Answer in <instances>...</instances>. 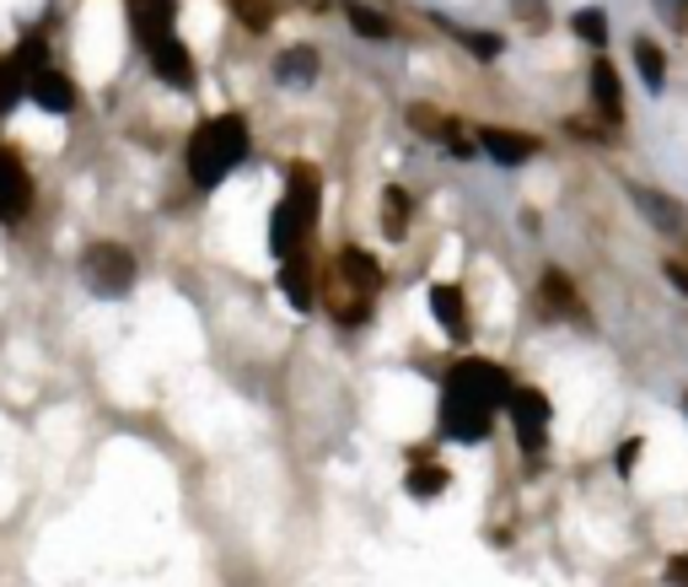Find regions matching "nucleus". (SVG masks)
Wrapping results in <instances>:
<instances>
[{
    "instance_id": "423d86ee",
    "label": "nucleus",
    "mask_w": 688,
    "mask_h": 587,
    "mask_svg": "<svg viewBox=\"0 0 688 587\" xmlns=\"http://www.w3.org/2000/svg\"><path fill=\"white\" fill-rule=\"evenodd\" d=\"M586 103H592V125L603 129L607 140L624 135L629 103H624V76H618V65H613L607 54H597V60L586 65Z\"/></svg>"
},
{
    "instance_id": "6ab92c4d",
    "label": "nucleus",
    "mask_w": 688,
    "mask_h": 587,
    "mask_svg": "<svg viewBox=\"0 0 688 587\" xmlns=\"http://www.w3.org/2000/svg\"><path fill=\"white\" fill-rule=\"evenodd\" d=\"M28 200H33L28 168L17 163V151H0V221H17V216H28Z\"/></svg>"
},
{
    "instance_id": "9d476101",
    "label": "nucleus",
    "mask_w": 688,
    "mask_h": 587,
    "mask_svg": "<svg viewBox=\"0 0 688 587\" xmlns=\"http://www.w3.org/2000/svg\"><path fill=\"white\" fill-rule=\"evenodd\" d=\"M285 206L296 210V221L301 227H313L318 232V221H324V172L318 163H307V157H290L285 163Z\"/></svg>"
},
{
    "instance_id": "f257e3e1",
    "label": "nucleus",
    "mask_w": 688,
    "mask_h": 587,
    "mask_svg": "<svg viewBox=\"0 0 688 587\" xmlns=\"http://www.w3.org/2000/svg\"><path fill=\"white\" fill-rule=\"evenodd\" d=\"M382 292H388V264H382L371 249H361V243H339V249L328 253L318 307H328L334 329H345V335L366 329V324L377 318Z\"/></svg>"
},
{
    "instance_id": "20e7f679",
    "label": "nucleus",
    "mask_w": 688,
    "mask_h": 587,
    "mask_svg": "<svg viewBox=\"0 0 688 587\" xmlns=\"http://www.w3.org/2000/svg\"><path fill=\"white\" fill-rule=\"evenodd\" d=\"M436 388H446V394H463V399H479V405H489V410H500V416H506V399H511V388H517V373H511V367H500L495 356H457V361L442 373Z\"/></svg>"
},
{
    "instance_id": "2f4dec72",
    "label": "nucleus",
    "mask_w": 688,
    "mask_h": 587,
    "mask_svg": "<svg viewBox=\"0 0 688 587\" xmlns=\"http://www.w3.org/2000/svg\"><path fill=\"white\" fill-rule=\"evenodd\" d=\"M656 11L673 33H688V0H656Z\"/></svg>"
},
{
    "instance_id": "ddd939ff",
    "label": "nucleus",
    "mask_w": 688,
    "mask_h": 587,
    "mask_svg": "<svg viewBox=\"0 0 688 587\" xmlns=\"http://www.w3.org/2000/svg\"><path fill=\"white\" fill-rule=\"evenodd\" d=\"M281 296L290 313H313L318 307V296H324V264L313 259V253H296V259H285L281 264Z\"/></svg>"
},
{
    "instance_id": "4be33fe9",
    "label": "nucleus",
    "mask_w": 688,
    "mask_h": 587,
    "mask_svg": "<svg viewBox=\"0 0 688 587\" xmlns=\"http://www.w3.org/2000/svg\"><path fill=\"white\" fill-rule=\"evenodd\" d=\"M28 92H33V103L49 108V114H71V108H76V86H71L65 71H39Z\"/></svg>"
},
{
    "instance_id": "72a5a7b5",
    "label": "nucleus",
    "mask_w": 688,
    "mask_h": 587,
    "mask_svg": "<svg viewBox=\"0 0 688 587\" xmlns=\"http://www.w3.org/2000/svg\"><path fill=\"white\" fill-rule=\"evenodd\" d=\"M684 416H688V394H684Z\"/></svg>"
},
{
    "instance_id": "c85d7f7f",
    "label": "nucleus",
    "mask_w": 688,
    "mask_h": 587,
    "mask_svg": "<svg viewBox=\"0 0 688 587\" xmlns=\"http://www.w3.org/2000/svg\"><path fill=\"white\" fill-rule=\"evenodd\" d=\"M641 453H646V437L635 431V437H624L618 442V453H613V474L618 480H635V463H641Z\"/></svg>"
},
{
    "instance_id": "cd10ccee",
    "label": "nucleus",
    "mask_w": 688,
    "mask_h": 587,
    "mask_svg": "<svg viewBox=\"0 0 688 587\" xmlns=\"http://www.w3.org/2000/svg\"><path fill=\"white\" fill-rule=\"evenodd\" d=\"M232 11H237V22L247 33H264L275 22V0H232Z\"/></svg>"
},
{
    "instance_id": "7ed1b4c3",
    "label": "nucleus",
    "mask_w": 688,
    "mask_h": 587,
    "mask_svg": "<svg viewBox=\"0 0 688 587\" xmlns=\"http://www.w3.org/2000/svg\"><path fill=\"white\" fill-rule=\"evenodd\" d=\"M500 420H506V431L517 437V448H522L527 459H543V453H549V437H554V399H549L538 382L517 378Z\"/></svg>"
},
{
    "instance_id": "412c9836",
    "label": "nucleus",
    "mask_w": 688,
    "mask_h": 587,
    "mask_svg": "<svg viewBox=\"0 0 688 587\" xmlns=\"http://www.w3.org/2000/svg\"><path fill=\"white\" fill-rule=\"evenodd\" d=\"M345 22H350V28H356V39H366V43H393V39H399L393 17H388V11H377V6H366V0H345Z\"/></svg>"
},
{
    "instance_id": "f3484780",
    "label": "nucleus",
    "mask_w": 688,
    "mask_h": 587,
    "mask_svg": "<svg viewBox=\"0 0 688 587\" xmlns=\"http://www.w3.org/2000/svg\"><path fill=\"white\" fill-rule=\"evenodd\" d=\"M377 227H382L388 243H404L409 232H414V195H409L404 184H382V195H377Z\"/></svg>"
},
{
    "instance_id": "7c9ffc66",
    "label": "nucleus",
    "mask_w": 688,
    "mask_h": 587,
    "mask_svg": "<svg viewBox=\"0 0 688 587\" xmlns=\"http://www.w3.org/2000/svg\"><path fill=\"white\" fill-rule=\"evenodd\" d=\"M511 11L527 28H549V0H511Z\"/></svg>"
},
{
    "instance_id": "4468645a",
    "label": "nucleus",
    "mask_w": 688,
    "mask_h": 587,
    "mask_svg": "<svg viewBox=\"0 0 688 587\" xmlns=\"http://www.w3.org/2000/svg\"><path fill=\"white\" fill-rule=\"evenodd\" d=\"M446 491H452V469H446L431 448H414L404 463V496L420 506H431V502H442Z\"/></svg>"
},
{
    "instance_id": "473e14b6",
    "label": "nucleus",
    "mask_w": 688,
    "mask_h": 587,
    "mask_svg": "<svg viewBox=\"0 0 688 587\" xmlns=\"http://www.w3.org/2000/svg\"><path fill=\"white\" fill-rule=\"evenodd\" d=\"M667 583H673V587H688V549L667 560Z\"/></svg>"
},
{
    "instance_id": "aec40b11",
    "label": "nucleus",
    "mask_w": 688,
    "mask_h": 587,
    "mask_svg": "<svg viewBox=\"0 0 688 587\" xmlns=\"http://www.w3.org/2000/svg\"><path fill=\"white\" fill-rule=\"evenodd\" d=\"M629 60H635V76H641V86H646L650 97H661L667 92V49L656 39H646V33H635V43H629Z\"/></svg>"
},
{
    "instance_id": "f03ea898",
    "label": "nucleus",
    "mask_w": 688,
    "mask_h": 587,
    "mask_svg": "<svg viewBox=\"0 0 688 587\" xmlns=\"http://www.w3.org/2000/svg\"><path fill=\"white\" fill-rule=\"evenodd\" d=\"M247 157H253V129H247L243 114H210V119H200L194 135H189V151H183L189 184L200 195H215Z\"/></svg>"
},
{
    "instance_id": "bb28decb",
    "label": "nucleus",
    "mask_w": 688,
    "mask_h": 587,
    "mask_svg": "<svg viewBox=\"0 0 688 587\" xmlns=\"http://www.w3.org/2000/svg\"><path fill=\"white\" fill-rule=\"evenodd\" d=\"M446 28H452V22H446ZM452 39L463 43L474 60H500V54H506V39H500V33H485V28H452Z\"/></svg>"
},
{
    "instance_id": "a211bd4d",
    "label": "nucleus",
    "mask_w": 688,
    "mask_h": 587,
    "mask_svg": "<svg viewBox=\"0 0 688 587\" xmlns=\"http://www.w3.org/2000/svg\"><path fill=\"white\" fill-rule=\"evenodd\" d=\"M124 11H129V28H135L140 49L167 39L172 22H178V0H124Z\"/></svg>"
},
{
    "instance_id": "5701e85b",
    "label": "nucleus",
    "mask_w": 688,
    "mask_h": 587,
    "mask_svg": "<svg viewBox=\"0 0 688 587\" xmlns=\"http://www.w3.org/2000/svg\"><path fill=\"white\" fill-rule=\"evenodd\" d=\"M570 39L603 54L607 49V11L603 6H575V11H570Z\"/></svg>"
},
{
    "instance_id": "0eeeda50",
    "label": "nucleus",
    "mask_w": 688,
    "mask_h": 587,
    "mask_svg": "<svg viewBox=\"0 0 688 587\" xmlns=\"http://www.w3.org/2000/svg\"><path fill=\"white\" fill-rule=\"evenodd\" d=\"M135 253L124 249V243H92V249L82 253V281L92 296H129V286H135Z\"/></svg>"
},
{
    "instance_id": "a878e982",
    "label": "nucleus",
    "mask_w": 688,
    "mask_h": 587,
    "mask_svg": "<svg viewBox=\"0 0 688 587\" xmlns=\"http://www.w3.org/2000/svg\"><path fill=\"white\" fill-rule=\"evenodd\" d=\"M442 151L446 157H457V163H474V157H479V135H474V125L452 114V125H446V135H442Z\"/></svg>"
},
{
    "instance_id": "2eb2a0df",
    "label": "nucleus",
    "mask_w": 688,
    "mask_h": 587,
    "mask_svg": "<svg viewBox=\"0 0 688 587\" xmlns=\"http://www.w3.org/2000/svg\"><path fill=\"white\" fill-rule=\"evenodd\" d=\"M146 60H151V71H157V82H167L172 92H194V54H189V43L178 39V33H167V39L146 43Z\"/></svg>"
},
{
    "instance_id": "39448f33",
    "label": "nucleus",
    "mask_w": 688,
    "mask_h": 587,
    "mask_svg": "<svg viewBox=\"0 0 688 587\" xmlns=\"http://www.w3.org/2000/svg\"><path fill=\"white\" fill-rule=\"evenodd\" d=\"M495 431H500V410L436 388V437L442 442H452V448H485Z\"/></svg>"
},
{
    "instance_id": "6e6552de",
    "label": "nucleus",
    "mask_w": 688,
    "mask_h": 587,
    "mask_svg": "<svg viewBox=\"0 0 688 587\" xmlns=\"http://www.w3.org/2000/svg\"><path fill=\"white\" fill-rule=\"evenodd\" d=\"M629 206H635V216L646 221L650 232H661L667 243H684L688 238V206L678 195H667V189H656V184H629Z\"/></svg>"
},
{
    "instance_id": "9b49d317",
    "label": "nucleus",
    "mask_w": 688,
    "mask_h": 587,
    "mask_svg": "<svg viewBox=\"0 0 688 587\" xmlns=\"http://www.w3.org/2000/svg\"><path fill=\"white\" fill-rule=\"evenodd\" d=\"M425 313L436 318V329H442L452 345H468L474 318H468V292H463L457 281H431V286H425Z\"/></svg>"
},
{
    "instance_id": "393cba45",
    "label": "nucleus",
    "mask_w": 688,
    "mask_h": 587,
    "mask_svg": "<svg viewBox=\"0 0 688 587\" xmlns=\"http://www.w3.org/2000/svg\"><path fill=\"white\" fill-rule=\"evenodd\" d=\"M28 86H33V82H28V71H22L11 54H0V119L22 103V92H28Z\"/></svg>"
},
{
    "instance_id": "b1692460",
    "label": "nucleus",
    "mask_w": 688,
    "mask_h": 587,
    "mask_svg": "<svg viewBox=\"0 0 688 587\" xmlns=\"http://www.w3.org/2000/svg\"><path fill=\"white\" fill-rule=\"evenodd\" d=\"M404 119H409V129H414L420 140H436V146H442L446 125H452V114H442L436 103H409V108H404Z\"/></svg>"
},
{
    "instance_id": "f8f14e48",
    "label": "nucleus",
    "mask_w": 688,
    "mask_h": 587,
    "mask_svg": "<svg viewBox=\"0 0 688 587\" xmlns=\"http://www.w3.org/2000/svg\"><path fill=\"white\" fill-rule=\"evenodd\" d=\"M538 296H543V307L560 318V324H592V307H586V296L575 286V275L560 270V264H543V275H538Z\"/></svg>"
},
{
    "instance_id": "c756f323",
    "label": "nucleus",
    "mask_w": 688,
    "mask_h": 587,
    "mask_svg": "<svg viewBox=\"0 0 688 587\" xmlns=\"http://www.w3.org/2000/svg\"><path fill=\"white\" fill-rule=\"evenodd\" d=\"M661 281L673 286V296H684V302H688V249H678V253H667V259H661Z\"/></svg>"
},
{
    "instance_id": "1a4fd4ad",
    "label": "nucleus",
    "mask_w": 688,
    "mask_h": 587,
    "mask_svg": "<svg viewBox=\"0 0 688 587\" xmlns=\"http://www.w3.org/2000/svg\"><path fill=\"white\" fill-rule=\"evenodd\" d=\"M479 157H489L495 168H527V163H538L543 157V140L532 135V129H511V125H479Z\"/></svg>"
},
{
    "instance_id": "dca6fc26",
    "label": "nucleus",
    "mask_w": 688,
    "mask_h": 587,
    "mask_svg": "<svg viewBox=\"0 0 688 587\" xmlns=\"http://www.w3.org/2000/svg\"><path fill=\"white\" fill-rule=\"evenodd\" d=\"M269 76H275L285 92H307V86H318V76H324V54H318L313 43H290V49L275 54Z\"/></svg>"
},
{
    "instance_id": "f704fd0d",
    "label": "nucleus",
    "mask_w": 688,
    "mask_h": 587,
    "mask_svg": "<svg viewBox=\"0 0 688 587\" xmlns=\"http://www.w3.org/2000/svg\"><path fill=\"white\" fill-rule=\"evenodd\" d=\"M307 6H318V0H307Z\"/></svg>"
}]
</instances>
